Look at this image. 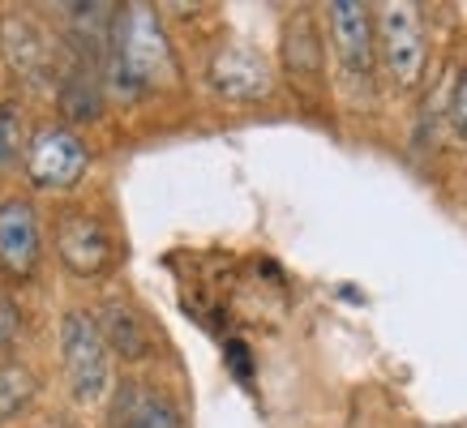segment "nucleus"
Instances as JSON below:
<instances>
[{
	"mask_svg": "<svg viewBox=\"0 0 467 428\" xmlns=\"http://www.w3.org/2000/svg\"><path fill=\"white\" fill-rule=\"evenodd\" d=\"M60 369L69 394L95 407L112 394V352L99 334V321L86 309H69L60 317Z\"/></svg>",
	"mask_w": 467,
	"mask_h": 428,
	"instance_id": "7ed1b4c3",
	"label": "nucleus"
},
{
	"mask_svg": "<svg viewBox=\"0 0 467 428\" xmlns=\"http://www.w3.org/2000/svg\"><path fill=\"white\" fill-rule=\"evenodd\" d=\"M52 249H57L60 266L73 279H103L116 266V257H120L116 231L108 228V219L95 210H82V206H69V210L57 214Z\"/></svg>",
	"mask_w": 467,
	"mask_h": 428,
	"instance_id": "39448f33",
	"label": "nucleus"
},
{
	"mask_svg": "<svg viewBox=\"0 0 467 428\" xmlns=\"http://www.w3.org/2000/svg\"><path fill=\"white\" fill-rule=\"evenodd\" d=\"M17 330H22V309H17V300L0 287V356H5V347L17 339Z\"/></svg>",
	"mask_w": 467,
	"mask_h": 428,
	"instance_id": "2eb2a0df",
	"label": "nucleus"
},
{
	"mask_svg": "<svg viewBox=\"0 0 467 428\" xmlns=\"http://www.w3.org/2000/svg\"><path fill=\"white\" fill-rule=\"evenodd\" d=\"M0 47H5V56L14 60V69L22 73V77L47 82V73H52V43L43 39L26 17H9V22L0 26Z\"/></svg>",
	"mask_w": 467,
	"mask_h": 428,
	"instance_id": "f8f14e48",
	"label": "nucleus"
},
{
	"mask_svg": "<svg viewBox=\"0 0 467 428\" xmlns=\"http://www.w3.org/2000/svg\"><path fill=\"white\" fill-rule=\"evenodd\" d=\"M22 150H26V133H22V107H17V103H0V171L14 168Z\"/></svg>",
	"mask_w": 467,
	"mask_h": 428,
	"instance_id": "4468645a",
	"label": "nucleus"
},
{
	"mask_svg": "<svg viewBox=\"0 0 467 428\" xmlns=\"http://www.w3.org/2000/svg\"><path fill=\"white\" fill-rule=\"evenodd\" d=\"M99 334L108 342V352L120 360H146L150 356V347H155V326H150V317L125 296H108L99 304Z\"/></svg>",
	"mask_w": 467,
	"mask_h": 428,
	"instance_id": "9b49d317",
	"label": "nucleus"
},
{
	"mask_svg": "<svg viewBox=\"0 0 467 428\" xmlns=\"http://www.w3.org/2000/svg\"><path fill=\"white\" fill-rule=\"evenodd\" d=\"M39 394V377L22 364V360H5L0 364V424L22 415Z\"/></svg>",
	"mask_w": 467,
	"mask_h": 428,
	"instance_id": "ddd939ff",
	"label": "nucleus"
},
{
	"mask_svg": "<svg viewBox=\"0 0 467 428\" xmlns=\"http://www.w3.org/2000/svg\"><path fill=\"white\" fill-rule=\"evenodd\" d=\"M373 47H378V77L395 95H416L425 86L429 56H433V35L420 5H382L373 14Z\"/></svg>",
	"mask_w": 467,
	"mask_h": 428,
	"instance_id": "f03ea898",
	"label": "nucleus"
},
{
	"mask_svg": "<svg viewBox=\"0 0 467 428\" xmlns=\"http://www.w3.org/2000/svg\"><path fill=\"white\" fill-rule=\"evenodd\" d=\"M211 86L232 103H257L275 90V69L270 60L249 47V43H219L211 65H206Z\"/></svg>",
	"mask_w": 467,
	"mask_h": 428,
	"instance_id": "1a4fd4ad",
	"label": "nucleus"
},
{
	"mask_svg": "<svg viewBox=\"0 0 467 428\" xmlns=\"http://www.w3.org/2000/svg\"><path fill=\"white\" fill-rule=\"evenodd\" d=\"M356 428H399V420L390 412H382V420H360Z\"/></svg>",
	"mask_w": 467,
	"mask_h": 428,
	"instance_id": "f3484780",
	"label": "nucleus"
},
{
	"mask_svg": "<svg viewBox=\"0 0 467 428\" xmlns=\"http://www.w3.org/2000/svg\"><path fill=\"white\" fill-rule=\"evenodd\" d=\"M284 77L305 103H317L330 95V73H326V30L313 9H296L284 22Z\"/></svg>",
	"mask_w": 467,
	"mask_h": 428,
	"instance_id": "0eeeda50",
	"label": "nucleus"
},
{
	"mask_svg": "<svg viewBox=\"0 0 467 428\" xmlns=\"http://www.w3.org/2000/svg\"><path fill=\"white\" fill-rule=\"evenodd\" d=\"M43 266V223L30 198L0 201V274L9 283H30Z\"/></svg>",
	"mask_w": 467,
	"mask_h": 428,
	"instance_id": "6e6552de",
	"label": "nucleus"
},
{
	"mask_svg": "<svg viewBox=\"0 0 467 428\" xmlns=\"http://www.w3.org/2000/svg\"><path fill=\"white\" fill-rule=\"evenodd\" d=\"M451 125H454V133L467 142V65H463V73H459L454 95H451Z\"/></svg>",
	"mask_w": 467,
	"mask_h": 428,
	"instance_id": "dca6fc26",
	"label": "nucleus"
},
{
	"mask_svg": "<svg viewBox=\"0 0 467 428\" xmlns=\"http://www.w3.org/2000/svg\"><path fill=\"white\" fill-rule=\"evenodd\" d=\"M326 30H330V52L339 65V82L352 99H373L378 90V47H373V9L356 0L326 5Z\"/></svg>",
	"mask_w": 467,
	"mask_h": 428,
	"instance_id": "20e7f679",
	"label": "nucleus"
},
{
	"mask_svg": "<svg viewBox=\"0 0 467 428\" xmlns=\"http://www.w3.org/2000/svg\"><path fill=\"white\" fill-rule=\"evenodd\" d=\"M108 428H184V415L171 394L150 382H125L112 394Z\"/></svg>",
	"mask_w": 467,
	"mask_h": 428,
	"instance_id": "9d476101",
	"label": "nucleus"
},
{
	"mask_svg": "<svg viewBox=\"0 0 467 428\" xmlns=\"http://www.w3.org/2000/svg\"><path fill=\"white\" fill-rule=\"evenodd\" d=\"M22 163H26V180L39 193H65V189H78L86 180L90 146L69 125H43L39 133L26 138Z\"/></svg>",
	"mask_w": 467,
	"mask_h": 428,
	"instance_id": "423d86ee",
	"label": "nucleus"
},
{
	"mask_svg": "<svg viewBox=\"0 0 467 428\" xmlns=\"http://www.w3.org/2000/svg\"><path fill=\"white\" fill-rule=\"evenodd\" d=\"M181 77L176 52H171L168 35L159 26L155 9L146 5H129L125 14H116L112 26V65H108V86L120 90L125 99L171 86Z\"/></svg>",
	"mask_w": 467,
	"mask_h": 428,
	"instance_id": "f257e3e1",
	"label": "nucleus"
}]
</instances>
